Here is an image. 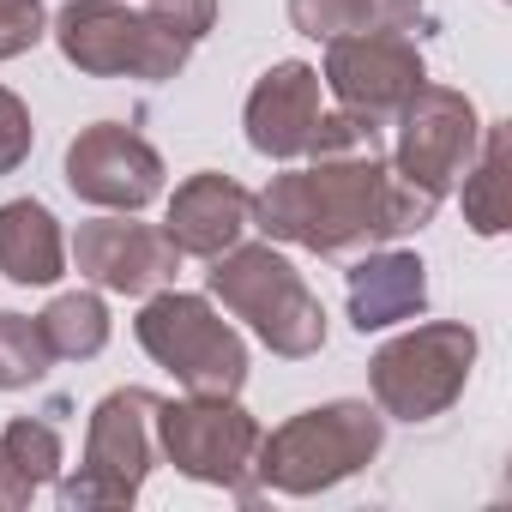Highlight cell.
Listing matches in <instances>:
<instances>
[{
    "label": "cell",
    "instance_id": "cell-1",
    "mask_svg": "<svg viewBox=\"0 0 512 512\" xmlns=\"http://www.w3.org/2000/svg\"><path fill=\"white\" fill-rule=\"evenodd\" d=\"M434 193L380 163V151H350V157H314L308 169L272 175V187L253 199V223L272 241L308 247V253H338L398 241L434 217Z\"/></svg>",
    "mask_w": 512,
    "mask_h": 512
},
{
    "label": "cell",
    "instance_id": "cell-2",
    "mask_svg": "<svg viewBox=\"0 0 512 512\" xmlns=\"http://www.w3.org/2000/svg\"><path fill=\"white\" fill-rule=\"evenodd\" d=\"M211 296L260 332V344L272 356H314L326 344V308L320 296L302 284V272L272 247H229L211 260Z\"/></svg>",
    "mask_w": 512,
    "mask_h": 512
},
{
    "label": "cell",
    "instance_id": "cell-3",
    "mask_svg": "<svg viewBox=\"0 0 512 512\" xmlns=\"http://www.w3.org/2000/svg\"><path fill=\"white\" fill-rule=\"evenodd\" d=\"M61 55L91 73V79H175L193 55V37H181L169 19H157L151 7H121V0H73L61 7V19L49 25Z\"/></svg>",
    "mask_w": 512,
    "mask_h": 512
},
{
    "label": "cell",
    "instance_id": "cell-4",
    "mask_svg": "<svg viewBox=\"0 0 512 512\" xmlns=\"http://www.w3.org/2000/svg\"><path fill=\"white\" fill-rule=\"evenodd\" d=\"M380 410L344 398V404H320L290 416L284 428L260 434V452H253V470H260L266 488L278 494H320L344 476H356L374 452H380Z\"/></svg>",
    "mask_w": 512,
    "mask_h": 512
},
{
    "label": "cell",
    "instance_id": "cell-5",
    "mask_svg": "<svg viewBox=\"0 0 512 512\" xmlns=\"http://www.w3.org/2000/svg\"><path fill=\"white\" fill-rule=\"evenodd\" d=\"M133 338L157 368H169L199 398H235L247 380V344L235 338L229 320L211 314L205 296H181V290L151 296L145 314L133 320Z\"/></svg>",
    "mask_w": 512,
    "mask_h": 512
},
{
    "label": "cell",
    "instance_id": "cell-6",
    "mask_svg": "<svg viewBox=\"0 0 512 512\" xmlns=\"http://www.w3.org/2000/svg\"><path fill=\"white\" fill-rule=\"evenodd\" d=\"M476 362V332L458 320H434L416 326L404 338H392L374 362H368V386L374 404L398 422H428L440 410H452V398L464 392Z\"/></svg>",
    "mask_w": 512,
    "mask_h": 512
},
{
    "label": "cell",
    "instance_id": "cell-7",
    "mask_svg": "<svg viewBox=\"0 0 512 512\" xmlns=\"http://www.w3.org/2000/svg\"><path fill=\"white\" fill-rule=\"evenodd\" d=\"M157 446L163 458L211 488H229L235 500H260L247 482L253 452H260V422H253L235 398H187V404H157Z\"/></svg>",
    "mask_w": 512,
    "mask_h": 512
},
{
    "label": "cell",
    "instance_id": "cell-8",
    "mask_svg": "<svg viewBox=\"0 0 512 512\" xmlns=\"http://www.w3.org/2000/svg\"><path fill=\"white\" fill-rule=\"evenodd\" d=\"M157 392L127 386L91 410L85 470L61 488V506H133L151 458H157Z\"/></svg>",
    "mask_w": 512,
    "mask_h": 512
},
{
    "label": "cell",
    "instance_id": "cell-9",
    "mask_svg": "<svg viewBox=\"0 0 512 512\" xmlns=\"http://www.w3.org/2000/svg\"><path fill=\"white\" fill-rule=\"evenodd\" d=\"M476 139H482V121L470 109L464 91H446V85H416L410 103L398 109V175H410L416 187H428L434 199L446 187H458V175L470 169L476 157Z\"/></svg>",
    "mask_w": 512,
    "mask_h": 512
},
{
    "label": "cell",
    "instance_id": "cell-10",
    "mask_svg": "<svg viewBox=\"0 0 512 512\" xmlns=\"http://www.w3.org/2000/svg\"><path fill=\"white\" fill-rule=\"evenodd\" d=\"M326 91L368 115V121H386L410 103V91L428 79L422 73V55L404 31H350V37H332L326 43Z\"/></svg>",
    "mask_w": 512,
    "mask_h": 512
},
{
    "label": "cell",
    "instance_id": "cell-11",
    "mask_svg": "<svg viewBox=\"0 0 512 512\" xmlns=\"http://www.w3.org/2000/svg\"><path fill=\"white\" fill-rule=\"evenodd\" d=\"M67 187L103 211H139L163 193V157L121 121H97L67 145Z\"/></svg>",
    "mask_w": 512,
    "mask_h": 512
},
{
    "label": "cell",
    "instance_id": "cell-12",
    "mask_svg": "<svg viewBox=\"0 0 512 512\" xmlns=\"http://www.w3.org/2000/svg\"><path fill=\"white\" fill-rule=\"evenodd\" d=\"M73 260L91 284L115 290V296H151L175 278L181 247L157 229V223H127V217H91L79 223Z\"/></svg>",
    "mask_w": 512,
    "mask_h": 512
},
{
    "label": "cell",
    "instance_id": "cell-13",
    "mask_svg": "<svg viewBox=\"0 0 512 512\" xmlns=\"http://www.w3.org/2000/svg\"><path fill=\"white\" fill-rule=\"evenodd\" d=\"M314 121H320V73L308 61H278L247 97V145L260 157H308V139H314Z\"/></svg>",
    "mask_w": 512,
    "mask_h": 512
},
{
    "label": "cell",
    "instance_id": "cell-14",
    "mask_svg": "<svg viewBox=\"0 0 512 512\" xmlns=\"http://www.w3.org/2000/svg\"><path fill=\"white\" fill-rule=\"evenodd\" d=\"M247 223H253V193L235 187L229 175H211L205 169V175H193V181L175 187L163 235L181 253H193V260H217V253H229L241 241Z\"/></svg>",
    "mask_w": 512,
    "mask_h": 512
},
{
    "label": "cell",
    "instance_id": "cell-15",
    "mask_svg": "<svg viewBox=\"0 0 512 512\" xmlns=\"http://www.w3.org/2000/svg\"><path fill=\"white\" fill-rule=\"evenodd\" d=\"M428 302V266L404 247L368 253L350 266V320L356 332H386L398 320H416Z\"/></svg>",
    "mask_w": 512,
    "mask_h": 512
},
{
    "label": "cell",
    "instance_id": "cell-16",
    "mask_svg": "<svg viewBox=\"0 0 512 512\" xmlns=\"http://www.w3.org/2000/svg\"><path fill=\"white\" fill-rule=\"evenodd\" d=\"M0 272L13 284H55L67 272V241L49 205L7 199L0 205Z\"/></svg>",
    "mask_w": 512,
    "mask_h": 512
},
{
    "label": "cell",
    "instance_id": "cell-17",
    "mask_svg": "<svg viewBox=\"0 0 512 512\" xmlns=\"http://www.w3.org/2000/svg\"><path fill=\"white\" fill-rule=\"evenodd\" d=\"M290 25L314 43H332L350 31H416L422 0H290Z\"/></svg>",
    "mask_w": 512,
    "mask_h": 512
},
{
    "label": "cell",
    "instance_id": "cell-18",
    "mask_svg": "<svg viewBox=\"0 0 512 512\" xmlns=\"http://www.w3.org/2000/svg\"><path fill=\"white\" fill-rule=\"evenodd\" d=\"M61 470V434L55 422H7L0 428V494H7V506H31V494L43 482H55Z\"/></svg>",
    "mask_w": 512,
    "mask_h": 512
},
{
    "label": "cell",
    "instance_id": "cell-19",
    "mask_svg": "<svg viewBox=\"0 0 512 512\" xmlns=\"http://www.w3.org/2000/svg\"><path fill=\"white\" fill-rule=\"evenodd\" d=\"M37 326H43L55 362H85V356H97V350L109 344V308H103V296H91V290L55 296V302L37 314Z\"/></svg>",
    "mask_w": 512,
    "mask_h": 512
},
{
    "label": "cell",
    "instance_id": "cell-20",
    "mask_svg": "<svg viewBox=\"0 0 512 512\" xmlns=\"http://www.w3.org/2000/svg\"><path fill=\"white\" fill-rule=\"evenodd\" d=\"M482 151L470 157V169L458 175L464 181V223L476 235H500L506 229V127H482L476 139Z\"/></svg>",
    "mask_w": 512,
    "mask_h": 512
},
{
    "label": "cell",
    "instance_id": "cell-21",
    "mask_svg": "<svg viewBox=\"0 0 512 512\" xmlns=\"http://www.w3.org/2000/svg\"><path fill=\"white\" fill-rule=\"evenodd\" d=\"M49 362H55V350H49V338H43L37 320L0 314V392H19V386L43 380Z\"/></svg>",
    "mask_w": 512,
    "mask_h": 512
},
{
    "label": "cell",
    "instance_id": "cell-22",
    "mask_svg": "<svg viewBox=\"0 0 512 512\" xmlns=\"http://www.w3.org/2000/svg\"><path fill=\"white\" fill-rule=\"evenodd\" d=\"M43 31H49L43 0H0V61H13V55L37 49Z\"/></svg>",
    "mask_w": 512,
    "mask_h": 512
},
{
    "label": "cell",
    "instance_id": "cell-23",
    "mask_svg": "<svg viewBox=\"0 0 512 512\" xmlns=\"http://www.w3.org/2000/svg\"><path fill=\"white\" fill-rule=\"evenodd\" d=\"M31 157V115L13 91H0V175H13Z\"/></svg>",
    "mask_w": 512,
    "mask_h": 512
},
{
    "label": "cell",
    "instance_id": "cell-24",
    "mask_svg": "<svg viewBox=\"0 0 512 512\" xmlns=\"http://www.w3.org/2000/svg\"><path fill=\"white\" fill-rule=\"evenodd\" d=\"M145 7H151L157 19H169V25H175L181 37H193V43H199V37L211 31V19H217V0H145Z\"/></svg>",
    "mask_w": 512,
    "mask_h": 512
},
{
    "label": "cell",
    "instance_id": "cell-25",
    "mask_svg": "<svg viewBox=\"0 0 512 512\" xmlns=\"http://www.w3.org/2000/svg\"><path fill=\"white\" fill-rule=\"evenodd\" d=\"M0 506H7V494H0Z\"/></svg>",
    "mask_w": 512,
    "mask_h": 512
}]
</instances>
